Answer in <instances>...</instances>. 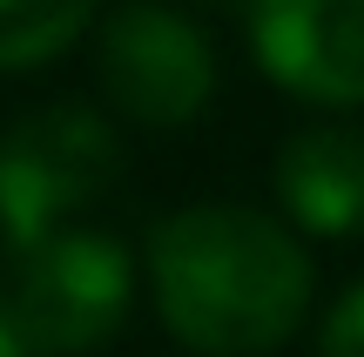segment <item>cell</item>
Masks as SVG:
<instances>
[{
	"label": "cell",
	"mask_w": 364,
	"mask_h": 357,
	"mask_svg": "<svg viewBox=\"0 0 364 357\" xmlns=\"http://www.w3.org/2000/svg\"><path fill=\"white\" fill-rule=\"evenodd\" d=\"M142 277L189 357H277L317 310V256L257 202H182L156 216Z\"/></svg>",
	"instance_id": "cell-1"
},
{
	"label": "cell",
	"mask_w": 364,
	"mask_h": 357,
	"mask_svg": "<svg viewBox=\"0 0 364 357\" xmlns=\"http://www.w3.org/2000/svg\"><path fill=\"white\" fill-rule=\"evenodd\" d=\"M135 283H142V270L115 229L68 223L27 250H14V283L0 304L21 324L34 357H95L129 324Z\"/></svg>",
	"instance_id": "cell-3"
},
{
	"label": "cell",
	"mask_w": 364,
	"mask_h": 357,
	"mask_svg": "<svg viewBox=\"0 0 364 357\" xmlns=\"http://www.w3.org/2000/svg\"><path fill=\"white\" fill-rule=\"evenodd\" d=\"M277 216L304 243H358L364 236V121L331 115L297 128L270 162Z\"/></svg>",
	"instance_id": "cell-6"
},
{
	"label": "cell",
	"mask_w": 364,
	"mask_h": 357,
	"mask_svg": "<svg viewBox=\"0 0 364 357\" xmlns=\"http://www.w3.org/2000/svg\"><path fill=\"white\" fill-rule=\"evenodd\" d=\"M129 169L122 128L88 101H48L0 128V236L7 250L81 223Z\"/></svg>",
	"instance_id": "cell-2"
},
{
	"label": "cell",
	"mask_w": 364,
	"mask_h": 357,
	"mask_svg": "<svg viewBox=\"0 0 364 357\" xmlns=\"http://www.w3.org/2000/svg\"><path fill=\"white\" fill-rule=\"evenodd\" d=\"M0 357H34V351H27V337H21V324L7 317V304H0Z\"/></svg>",
	"instance_id": "cell-9"
},
{
	"label": "cell",
	"mask_w": 364,
	"mask_h": 357,
	"mask_svg": "<svg viewBox=\"0 0 364 357\" xmlns=\"http://www.w3.org/2000/svg\"><path fill=\"white\" fill-rule=\"evenodd\" d=\"M95 81L102 101L135 128H189L223 88L209 27L176 0H122L95 27Z\"/></svg>",
	"instance_id": "cell-4"
},
{
	"label": "cell",
	"mask_w": 364,
	"mask_h": 357,
	"mask_svg": "<svg viewBox=\"0 0 364 357\" xmlns=\"http://www.w3.org/2000/svg\"><path fill=\"white\" fill-rule=\"evenodd\" d=\"M102 0H0V75H34L95 34Z\"/></svg>",
	"instance_id": "cell-7"
},
{
	"label": "cell",
	"mask_w": 364,
	"mask_h": 357,
	"mask_svg": "<svg viewBox=\"0 0 364 357\" xmlns=\"http://www.w3.org/2000/svg\"><path fill=\"white\" fill-rule=\"evenodd\" d=\"M243 40L290 101L317 115L364 108V0H243Z\"/></svg>",
	"instance_id": "cell-5"
},
{
	"label": "cell",
	"mask_w": 364,
	"mask_h": 357,
	"mask_svg": "<svg viewBox=\"0 0 364 357\" xmlns=\"http://www.w3.org/2000/svg\"><path fill=\"white\" fill-rule=\"evenodd\" d=\"M203 7H230V13H243V0H203Z\"/></svg>",
	"instance_id": "cell-10"
},
{
	"label": "cell",
	"mask_w": 364,
	"mask_h": 357,
	"mask_svg": "<svg viewBox=\"0 0 364 357\" xmlns=\"http://www.w3.org/2000/svg\"><path fill=\"white\" fill-rule=\"evenodd\" d=\"M317 357H364V277L317 317Z\"/></svg>",
	"instance_id": "cell-8"
}]
</instances>
